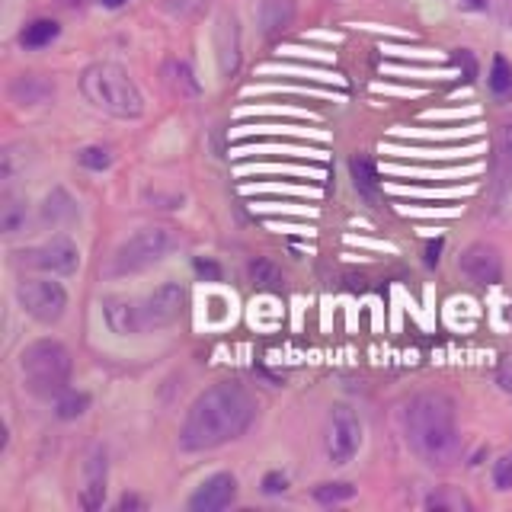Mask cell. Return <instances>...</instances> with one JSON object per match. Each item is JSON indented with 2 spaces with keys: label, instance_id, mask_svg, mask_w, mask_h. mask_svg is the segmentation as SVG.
<instances>
[{
  "label": "cell",
  "instance_id": "cell-1",
  "mask_svg": "<svg viewBox=\"0 0 512 512\" xmlns=\"http://www.w3.org/2000/svg\"><path fill=\"white\" fill-rule=\"evenodd\" d=\"M256 420V400L240 384H215L202 391L186 413L180 445L186 452H208L240 439Z\"/></svg>",
  "mask_w": 512,
  "mask_h": 512
},
{
  "label": "cell",
  "instance_id": "cell-2",
  "mask_svg": "<svg viewBox=\"0 0 512 512\" xmlns=\"http://www.w3.org/2000/svg\"><path fill=\"white\" fill-rule=\"evenodd\" d=\"M407 442L432 468H452L461 458V436L452 397L439 391L416 394L407 407Z\"/></svg>",
  "mask_w": 512,
  "mask_h": 512
},
{
  "label": "cell",
  "instance_id": "cell-3",
  "mask_svg": "<svg viewBox=\"0 0 512 512\" xmlns=\"http://www.w3.org/2000/svg\"><path fill=\"white\" fill-rule=\"evenodd\" d=\"M80 90H84L87 100L100 112H106V116L138 119L144 112V96L138 84L128 77L125 68H119V64H112V61L90 64V68L80 74Z\"/></svg>",
  "mask_w": 512,
  "mask_h": 512
},
{
  "label": "cell",
  "instance_id": "cell-4",
  "mask_svg": "<svg viewBox=\"0 0 512 512\" xmlns=\"http://www.w3.org/2000/svg\"><path fill=\"white\" fill-rule=\"evenodd\" d=\"M20 368L26 378V388L36 397H61L71 381V352L58 340H36L23 349Z\"/></svg>",
  "mask_w": 512,
  "mask_h": 512
},
{
  "label": "cell",
  "instance_id": "cell-5",
  "mask_svg": "<svg viewBox=\"0 0 512 512\" xmlns=\"http://www.w3.org/2000/svg\"><path fill=\"white\" fill-rule=\"evenodd\" d=\"M176 247L173 228H144L135 237H128L125 244L112 256L109 276H132V272H144Z\"/></svg>",
  "mask_w": 512,
  "mask_h": 512
},
{
  "label": "cell",
  "instance_id": "cell-6",
  "mask_svg": "<svg viewBox=\"0 0 512 512\" xmlns=\"http://www.w3.org/2000/svg\"><path fill=\"white\" fill-rule=\"evenodd\" d=\"M16 301L39 324H58L68 311V292H64L61 282L52 279H23L16 285Z\"/></svg>",
  "mask_w": 512,
  "mask_h": 512
},
{
  "label": "cell",
  "instance_id": "cell-7",
  "mask_svg": "<svg viewBox=\"0 0 512 512\" xmlns=\"http://www.w3.org/2000/svg\"><path fill=\"white\" fill-rule=\"evenodd\" d=\"M183 304H186V292L183 285L176 282H164L160 288L138 301V317H141V333H151V330H167L173 327L176 320L183 314Z\"/></svg>",
  "mask_w": 512,
  "mask_h": 512
},
{
  "label": "cell",
  "instance_id": "cell-8",
  "mask_svg": "<svg viewBox=\"0 0 512 512\" xmlns=\"http://www.w3.org/2000/svg\"><path fill=\"white\" fill-rule=\"evenodd\" d=\"M16 256H20V266L52 272V276H71L80 266V250L68 237H52V240H45L42 247L20 250Z\"/></svg>",
  "mask_w": 512,
  "mask_h": 512
},
{
  "label": "cell",
  "instance_id": "cell-9",
  "mask_svg": "<svg viewBox=\"0 0 512 512\" xmlns=\"http://www.w3.org/2000/svg\"><path fill=\"white\" fill-rule=\"evenodd\" d=\"M324 445H327V458L333 464H346L356 458L359 445H362V423L349 407H333L330 420H327Z\"/></svg>",
  "mask_w": 512,
  "mask_h": 512
},
{
  "label": "cell",
  "instance_id": "cell-10",
  "mask_svg": "<svg viewBox=\"0 0 512 512\" xmlns=\"http://www.w3.org/2000/svg\"><path fill=\"white\" fill-rule=\"evenodd\" d=\"M458 266H461L464 276L480 282V285H493V282H500V276H503V256L490 244H471L468 250L461 253Z\"/></svg>",
  "mask_w": 512,
  "mask_h": 512
},
{
  "label": "cell",
  "instance_id": "cell-11",
  "mask_svg": "<svg viewBox=\"0 0 512 512\" xmlns=\"http://www.w3.org/2000/svg\"><path fill=\"white\" fill-rule=\"evenodd\" d=\"M237 496V477L234 474H212L205 484L189 496V509L192 512H221L234 503Z\"/></svg>",
  "mask_w": 512,
  "mask_h": 512
},
{
  "label": "cell",
  "instance_id": "cell-12",
  "mask_svg": "<svg viewBox=\"0 0 512 512\" xmlns=\"http://www.w3.org/2000/svg\"><path fill=\"white\" fill-rule=\"evenodd\" d=\"M103 317L112 333H141V317H138V301L132 298H106L103 301Z\"/></svg>",
  "mask_w": 512,
  "mask_h": 512
},
{
  "label": "cell",
  "instance_id": "cell-13",
  "mask_svg": "<svg viewBox=\"0 0 512 512\" xmlns=\"http://www.w3.org/2000/svg\"><path fill=\"white\" fill-rule=\"evenodd\" d=\"M260 26L263 32H279L295 20V0H260Z\"/></svg>",
  "mask_w": 512,
  "mask_h": 512
},
{
  "label": "cell",
  "instance_id": "cell-14",
  "mask_svg": "<svg viewBox=\"0 0 512 512\" xmlns=\"http://www.w3.org/2000/svg\"><path fill=\"white\" fill-rule=\"evenodd\" d=\"M52 93H55V87L48 84V80H42L39 74H23V77L13 84V100L20 103V106H39V103H45Z\"/></svg>",
  "mask_w": 512,
  "mask_h": 512
},
{
  "label": "cell",
  "instance_id": "cell-15",
  "mask_svg": "<svg viewBox=\"0 0 512 512\" xmlns=\"http://www.w3.org/2000/svg\"><path fill=\"white\" fill-rule=\"evenodd\" d=\"M58 36H61V26L55 20H32L20 32V45L23 48H45V45H52Z\"/></svg>",
  "mask_w": 512,
  "mask_h": 512
},
{
  "label": "cell",
  "instance_id": "cell-16",
  "mask_svg": "<svg viewBox=\"0 0 512 512\" xmlns=\"http://www.w3.org/2000/svg\"><path fill=\"white\" fill-rule=\"evenodd\" d=\"M77 215V202L68 196L64 189H55L45 196V205H42V218L52 221V224H61V221H71Z\"/></svg>",
  "mask_w": 512,
  "mask_h": 512
},
{
  "label": "cell",
  "instance_id": "cell-17",
  "mask_svg": "<svg viewBox=\"0 0 512 512\" xmlns=\"http://www.w3.org/2000/svg\"><path fill=\"white\" fill-rule=\"evenodd\" d=\"M487 84H490V93H493V96H500V100L512 96V64H509L503 55H496V58H493Z\"/></svg>",
  "mask_w": 512,
  "mask_h": 512
},
{
  "label": "cell",
  "instance_id": "cell-18",
  "mask_svg": "<svg viewBox=\"0 0 512 512\" xmlns=\"http://www.w3.org/2000/svg\"><path fill=\"white\" fill-rule=\"evenodd\" d=\"M90 407V394L84 391H64L61 397H55V413L58 420H77V416H84Z\"/></svg>",
  "mask_w": 512,
  "mask_h": 512
},
{
  "label": "cell",
  "instance_id": "cell-19",
  "mask_svg": "<svg viewBox=\"0 0 512 512\" xmlns=\"http://www.w3.org/2000/svg\"><path fill=\"white\" fill-rule=\"evenodd\" d=\"M426 509H452V512H471V500L455 487H442L426 500Z\"/></svg>",
  "mask_w": 512,
  "mask_h": 512
},
{
  "label": "cell",
  "instance_id": "cell-20",
  "mask_svg": "<svg viewBox=\"0 0 512 512\" xmlns=\"http://www.w3.org/2000/svg\"><path fill=\"white\" fill-rule=\"evenodd\" d=\"M26 164H29V148H26V144H7L4 154H0V176H4V183H10Z\"/></svg>",
  "mask_w": 512,
  "mask_h": 512
},
{
  "label": "cell",
  "instance_id": "cell-21",
  "mask_svg": "<svg viewBox=\"0 0 512 512\" xmlns=\"http://www.w3.org/2000/svg\"><path fill=\"white\" fill-rule=\"evenodd\" d=\"M23 224H26V205L20 199H4V205H0V231L16 234Z\"/></svg>",
  "mask_w": 512,
  "mask_h": 512
},
{
  "label": "cell",
  "instance_id": "cell-22",
  "mask_svg": "<svg viewBox=\"0 0 512 512\" xmlns=\"http://www.w3.org/2000/svg\"><path fill=\"white\" fill-rule=\"evenodd\" d=\"M164 71H167V74H173V77H167V84H170L173 90H180V93H199L196 77H192V71L186 68L183 61H170Z\"/></svg>",
  "mask_w": 512,
  "mask_h": 512
},
{
  "label": "cell",
  "instance_id": "cell-23",
  "mask_svg": "<svg viewBox=\"0 0 512 512\" xmlns=\"http://www.w3.org/2000/svg\"><path fill=\"white\" fill-rule=\"evenodd\" d=\"M352 496H356V487L352 484H320V487H314V500L324 503V506L352 500Z\"/></svg>",
  "mask_w": 512,
  "mask_h": 512
},
{
  "label": "cell",
  "instance_id": "cell-24",
  "mask_svg": "<svg viewBox=\"0 0 512 512\" xmlns=\"http://www.w3.org/2000/svg\"><path fill=\"white\" fill-rule=\"evenodd\" d=\"M106 500V474H90V484L80 493V506L84 509H100Z\"/></svg>",
  "mask_w": 512,
  "mask_h": 512
},
{
  "label": "cell",
  "instance_id": "cell-25",
  "mask_svg": "<svg viewBox=\"0 0 512 512\" xmlns=\"http://www.w3.org/2000/svg\"><path fill=\"white\" fill-rule=\"evenodd\" d=\"M352 176H356V183H362L365 189H372L375 180H378V173H375V164L368 157H352Z\"/></svg>",
  "mask_w": 512,
  "mask_h": 512
},
{
  "label": "cell",
  "instance_id": "cell-26",
  "mask_svg": "<svg viewBox=\"0 0 512 512\" xmlns=\"http://www.w3.org/2000/svg\"><path fill=\"white\" fill-rule=\"evenodd\" d=\"M77 160L84 164L87 170H106L109 164H112V157H109V151L106 148H84L77 154Z\"/></svg>",
  "mask_w": 512,
  "mask_h": 512
},
{
  "label": "cell",
  "instance_id": "cell-27",
  "mask_svg": "<svg viewBox=\"0 0 512 512\" xmlns=\"http://www.w3.org/2000/svg\"><path fill=\"white\" fill-rule=\"evenodd\" d=\"M493 487L496 490H512V452L493 464Z\"/></svg>",
  "mask_w": 512,
  "mask_h": 512
},
{
  "label": "cell",
  "instance_id": "cell-28",
  "mask_svg": "<svg viewBox=\"0 0 512 512\" xmlns=\"http://www.w3.org/2000/svg\"><path fill=\"white\" fill-rule=\"evenodd\" d=\"M496 384H500L503 391L512 394V349L500 359V365H496Z\"/></svg>",
  "mask_w": 512,
  "mask_h": 512
},
{
  "label": "cell",
  "instance_id": "cell-29",
  "mask_svg": "<svg viewBox=\"0 0 512 512\" xmlns=\"http://www.w3.org/2000/svg\"><path fill=\"white\" fill-rule=\"evenodd\" d=\"M285 487H288V480H285V474H279V471H272V474L263 477V493H269V496L285 493Z\"/></svg>",
  "mask_w": 512,
  "mask_h": 512
},
{
  "label": "cell",
  "instance_id": "cell-30",
  "mask_svg": "<svg viewBox=\"0 0 512 512\" xmlns=\"http://www.w3.org/2000/svg\"><path fill=\"white\" fill-rule=\"evenodd\" d=\"M250 272H253L256 279H266V285H276V282H279V272L272 269L269 263H253Z\"/></svg>",
  "mask_w": 512,
  "mask_h": 512
},
{
  "label": "cell",
  "instance_id": "cell-31",
  "mask_svg": "<svg viewBox=\"0 0 512 512\" xmlns=\"http://www.w3.org/2000/svg\"><path fill=\"white\" fill-rule=\"evenodd\" d=\"M119 509L125 512V509H144V500H138V496H122V500H119Z\"/></svg>",
  "mask_w": 512,
  "mask_h": 512
},
{
  "label": "cell",
  "instance_id": "cell-32",
  "mask_svg": "<svg viewBox=\"0 0 512 512\" xmlns=\"http://www.w3.org/2000/svg\"><path fill=\"white\" fill-rule=\"evenodd\" d=\"M458 4H461L464 10H487L490 0H458Z\"/></svg>",
  "mask_w": 512,
  "mask_h": 512
},
{
  "label": "cell",
  "instance_id": "cell-33",
  "mask_svg": "<svg viewBox=\"0 0 512 512\" xmlns=\"http://www.w3.org/2000/svg\"><path fill=\"white\" fill-rule=\"evenodd\" d=\"M103 7H109V10H119L122 4H128V0H100Z\"/></svg>",
  "mask_w": 512,
  "mask_h": 512
},
{
  "label": "cell",
  "instance_id": "cell-34",
  "mask_svg": "<svg viewBox=\"0 0 512 512\" xmlns=\"http://www.w3.org/2000/svg\"><path fill=\"white\" fill-rule=\"evenodd\" d=\"M64 4H68V7H84L87 0H64Z\"/></svg>",
  "mask_w": 512,
  "mask_h": 512
}]
</instances>
